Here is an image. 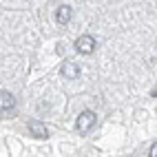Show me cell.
Returning a JSON list of instances; mask_svg holds the SVG:
<instances>
[{"label":"cell","instance_id":"ba28073f","mask_svg":"<svg viewBox=\"0 0 157 157\" xmlns=\"http://www.w3.org/2000/svg\"><path fill=\"white\" fill-rule=\"evenodd\" d=\"M151 95H153V98H157V89H153V93H151Z\"/></svg>","mask_w":157,"mask_h":157},{"label":"cell","instance_id":"277c9868","mask_svg":"<svg viewBox=\"0 0 157 157\" xmlns=\"http://www.w3.org/2000/svg\"><path fill=\"white\" fill-rule=\"evenodd\" d=\"M16 109V98L9 91H0V113H11Z\"/></svg>","mask_w":157,"mask_h":157},{"label":"cell","instance_id":"8992f818","mask_svg":"<svg viewBox=\"0 0 157 157\" xmlns=\"http://www.w3.org/2000/svg\"><path fill=\"white\" fill-rule=\"evenodd\" d=\"M29 133L38 140H47L49 137V128L44 126L42 122H29Z\"/></svg>","mask_w":157,"mask_h":157},{"label":"cell","instance_id":"52a82bcc","mask_svg":"<svg viewBox=\"0 0 157 157\" xmlns=\"http://www.w3.org/2000/svg\"><path fill=\"white\" fill-rule=\"evenodd\" d=\"M148 157H157V142L151 146V151H148Z\"/></svg>","mask_w":157,"mask_h":157},{"label":"cell","instance_id":"7a4b0ae2","mask_svg":"<svg viewBox=\"0 0 157 157\" xmlns=\"http://www.w3.org/2000/svg\"><path fill=\"white\" fill-rule=\"evenodd\" d=\"M95 47H98V42H95V38L93 36H80L78 40H75V49L80 51V53H84V56H91L93 51H95Z\"/></svg>","mask_w":157,"mask_h":157},{"label":"cell","instance_id":"5b68a950","mask_svg":"<svg viewBox=\"0 0 157 157\" xmlns=\"http://www.w3.org/2000/svg\"><path fill=\"white\" fill-rule=\"evenodd\" d=\"M62 78H67V80H75V78H80V64H78V62L67 60L64 64H62Z\"/></svg>","mask_w":157,"mask_h":157},{"label":"cell","instance_id":"6da1fadb","mask_svg":"<svg viewBox=\"0 0 157 157\" xmlns=\"http://www.w3.org/2000/svg\"><path fill=\"white\" fill-rule=\"evenodd\" d=\"M95 122H98V115L93 113V111H84V113H80V117L75 122V128L82 133V135H86L93 126H95Z\"/></svg>","mask_w":157,"mask_h":157},{"label":"cell","instance_id":"3957f363","mask_svg":"<svg viewBox=\"0 0 157 157\" xmlns=\"http://www.w3.org/2000/svg\"><path fill=\"white\" fill-rule=\"evenodd\" d=\"M71 18H73V9H71L69 5H60V7L56 9V22H58L60 27H67V25L71 22Z\"/></svg>","mask_w":157,"mask_h":157}]
</instances>
